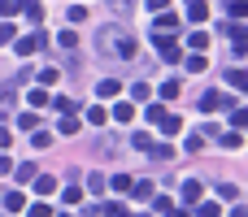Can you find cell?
I'll return each instance as SVG.
<instances>
[{
	"label": "cell",
	"mask_w": 248,
	"mask_h": 217,
	"mask_svg": "<svg viewBox=\"0 0 248 217\" xmlns=\"http://www.w3.org/2000/svg\"><path fill=\"white\" fill-rule=\"evenodd\" d=\"M183 200H187V204H196V200H201V183H196V178H187V183H183Z\"/></svg>",
	"instance_id": "9c48e42d"
},
{
	"label": "cell",
	"mask_w": 248,
	"mask_h": 217,
	"mask_svg": "<svg viewBox=\"0 0 248 217\" xmlns=\"http://www.w3.org/2000/svg\"><path fill=\"white\" fill-rule=\"evenodd\" d=\"M144 4H148V9H153V13H161V9H166V4H170V0H144Z\"/></svg>",
	"instance_id": "8d00e7d4"
},
{
	"label": "cell",
	"mask_w": 248,
	"mask_h": 217,
	"mask_svg": "<svg viewBox=\"0 0 248 217\" xmlns=\"http://www.w3.org/2000/svg\"><path fill=\"white\" fill-rule=\"evenodd\" d=\"M113 117H118V122H131V117H135V104H118Z\"/></svg>",
	"instance_id": "44dd1931"
},
{
	"label": "cell",
	"mask_w": 248,
	"mask_h": 217,
	"mask_svg": "<svg viewBox=\"0 0 248 217\" xmlns=\"http://www.w3.org/2000/svg\"><path fill=\"white\" fill-rule=\"evenodd\" d=\"M22 9V0H0V13H17Z\"/></svg>",
	"instance_id": "e575fe53"
},
{
	"label": "cell",
	"mask_w": 248,
	"mask_h": 217,
	"mask_svg": "<svg viewBox=\"0 0 248 217\" xmlns=\"http://www.w3.org/2000/svg\"><path fill=\"white\" fill-rule=\"evenodd\" d=\"M96 213H109V217H118V213H126V204H122V200H105V204H100Z\"/></svg>",
	"instance_id": "7c38bea8"
},
{
	"label": "cell",
	"mask_w": 248,
	"mask_h": 217,
	"mask_svg": "<svg viewBox=\"0 0 248 217\" xmlns=\"http://www.w3.org/2000/svg\"><path fill=\"white\" fill-rule=\"evenodd\" d=\"M131 191H135V200H153V183H131Z\"/></svg>",
	"instance_id": "9a60e30c"
},
{
	"label": "cell",
	"mask_w": 248,
	"mask_h": 217,
	"mask_svg": "<svg viewBox=\"0 0 248 217\" xmlns=\"http://www.w3.org/2000/svg\"><path fill=\"white\" fill-rule=\"evenodd\" d=\"M31 213H35V217H48V213H52V204H44V200H35V204H31Z\"/></svg>",
	"instance_id": "836d02e7"
},
{
	"label": "cell",
	"mask_w": 248,
	"mask_h": 217,
	"mask_svg": "<svg viewBox=\"0 0 248 217\" xmlns=\"http://www.w3.org/2000/svg\"><path fill=\"white\" fill-rule=\"evenodd\" d=\"M187 43L201 52V48H209V35H205V30H196V35H187Z\"/></svg>",
	"instance_id": "e0dca14e"
},
{
	"label": "cell",
	"mask_w": 248,
	"mask_h": 217,
	"mask_svg": "<svg viewBox=\"0 0 248 217\" xmlns=\"http://www.w3.org/2000/svg\"><path fill=\"white\" fill-rule=\"evenodd\" d=\"M244 122H248V113H244V104H240V109L231 113V126H235V130H244Z\"/></svg>",
	"instance_id": "f546056e"
},
{
	"label": "cell",
	"mask_w": 248,
	"mask_h": 217,
	"mask_svg": "<svg viewBox=\"0 0 248 217\" xmlns=\"http://www.w3.org/2000/svg\"><path fill=\"white\" fill-rule=\"evenodd\" d=\"M187 17L192 22H205L209 17V0H187Z\"/></svg>",
	"instance_id": "5b68a950"
},
{
	"label": "cell",
	"mask_w": 248,
	"mask_h": 217,
	"mask_svg": "<svg viewBox=\"0 0 248 217\" xmlns=\"http://www.w3.org/2000/svg\"><path fill=\"white\" fill-rule=\"evenodd\" d=\"M222 144H227V148H240V144H244V130H235V126H231V130L222 135Z\"/></svg>",
	"instance_id": "4fadbf2b"
},
{
	"label": "cell",
	"mask_w": 248,
	"mask_h": 217,
	"mask_svg": "<svg viewBox=\"0 0 248 217\" xmlns=\"http://www.w3.org/2000/svg\"><path fill=\"white\" fill-rule=\"evenodd\" d=\"M57 74H61V70H52V65H44V70H39V83H44V87H52V83H57Z\"/></svg>",
	"instance_id": "ac0fdd59"
},
{
	"label": "cell",
	"mask_w": 248,
	"mask_h": 217,
	"mask_svg": "<svg viewBox=\"0 0 248 217\" xmlns=\"http://www.w3.org/2000/svg\"><path fill=\"white\" fill-rule=\"evenodd\" d=\"M74 39H78L74 30H61V35H57V43H61V48H74Z\"/></svg>",
	"instance_id": "4dcf8cb0"
},
{
	"label": "cell",
	"mask_w": 248,
	"mask_h": 217,
	"mask_svg": "<svg viewBox=\"0 0 248 217\" xmlns=\"http://www.w3.org/2000/svg\"><path fill=\"white\" fill-rule=\"evenodd\" d=\"M31 183H35V191H39V196H48V191L57 187V178H52V174H35Z\"/></svg>",
	"instance_id": "52a82bcc"
},
{
	"label": "cell",
	"mask_w": 248,
	"mask_h": 217,
	"mask_svg": "<svg viewBox=\"0 0 248 217\" xmlns=\"http://www.w3.org/2000/svg\"><path fill=\"white\" fill-rule=\"evenodd\" d=\"M148 157H153V161H170V157H174V148H166V144H153V148H148Z\"/></svg>",
	"instance_id": "30bf717a"
},
{
	"label": "cell",
	"mask_w": 248,
	"mask_h": 217,
	"mask_svg": "<svg viewBox=\"0 0 248 217\" xmlns=\"http://www.w3.org/2000/svg\"><path fill=\"white\" fill-rule=\"evenodd\" d=\"M161 96H166V100H174V96H179V83H174V78H166V83H161Z\"/></svg>",
	"instance_id": "484cf974"
},
{
	"label": "cell",
	"mask_w": 248,
	"mask_h": 217,
	"mask_svg": "<svg viewBox=\"0 0 248 217\" xmlns=\"http://www.w3.org/2000/svg\"><path fill=\"white\" fill-rule=\"evenodd\" d=\"M153 209H157V213H166V217H170V213H179V209H174V204H170L166 196H161V200H153Z\"/></svg>",
	"instance_id": "f1b7e54d"
},
{
	"label": "cell",
	"mask_w": 248,
	"mask_h": 217,
	"mask_svg": "<svg viewBox=\"0 0 248 217\" xmlns=\"http://www.w3.org/2000/svg\"><path fill=\"white\" fill-rule=\"evenodd\" d=\"M227 83H231V87H240V91H244V83H248V78H244V70H227Z\"/></svg>",
	"instance_id": "d4e9b609"
},
{
	"label": "cell",
	"mask_w": 248,
	"mask_h": 217,
	"mask_svg": "<svg viewBox=\"0 0 248 217\" xmlns=\"http://www.w3.org/2000/svg\"><path fill=\"white\" fill-rule=\"evenodd\" d=\"M31 144H35V148H48V144H52V135H48V130H39V126H35V139H31Z\"/></svg>",
	"instance_id": "83f0119b"
},
{
	"label": "cell",
	"mask_w": 248,
	"mask_h": 217,
	"mask_svg": "<svg viewBox=\"0 0 248 217\" xmlns=\"http://www.w3.org/2000/svg\"><path fill=\"white\" fill-rule=\"evenodd\" d=\"M113 191H131V178L126 174H113Z\"/></svg>",
	"instance_id": "1f68e13d"
},
{
	"label": "cell",
	"mask_w": 248,
	"mask_h": 217,
	"mask_svg": "<svg viewBox=\"0 0 248 217\" xmlns=\"http://www.w3.org/2000/svg\"><path fill=\"white\" fill-rule=\"evenodd\" d=\"M4 209H9V213H22V209H26V200H22L17 191H9V196H4Z\"/></svg>",
	"instance_id": "8fae6325"
},
{
	"label": "cell",
	"mask_w": 248,
	"mask_h": 217,
	"mask_svg": "<svg viewBox=\"0 0 248 217\" xmlns=\"http://www.w3.org/2000/svg\"><path fill=\"white\" fill-rule=\"evenodd\" d=\"M17 126H22V130H35V126H39V117H35V113H22V117H17Z\"/></svg>",
	"instance_id": "4316f807"
},
{
	"label": "cell",
	"mask_w": 248,
	"mask_h": 217,
	"mask_svg": "<svg viewBox=\"0 0 248 217\" xmlns=\"http://www.w3.org/2000/svg\"><path fill=\"white\" fill-rule=\"evenodd\" d=\"M13 35H17V30H13L9 22H0V43H13Z\"/></svg>",
	"instance_id": "d6a6232c"
},
{
	"label": "cell",
	"mask_w": 248,
	"mask_h": 217,
	"mask_svg": "<svg viewBox=\"0 0 248 217\" xmlns=\"http://www.w3.org/2000/svg\"><path fill=\"white\" fill-rule=\"evenodd\" d=\"M44 104H48V91L35 87V91H31V109H44Z\"/></svg>",
	"instance_id": "ffe728a7"
},
{
	"label": "cell",
	"mask_w": 248,
	"mask_h": 217,
	"mask_svg": "<svg viewBox=\"0 0 248 217\" xmlns=\"http://www.w3.org/2000/svg\"><path fill=\"white\" fill-rule=\"evenodd\" d=\"M22 13H26L31 22H39V17H44V9H39V4H31V0H22Z\"/></svg>",
	"instance_id": "2e32d148"
},
{
	"label": "cell",
	"mask_w": 248,
	"mask_h": 217,
	"mask_svg": "<svg viewBox=\"0 0 248 217\" xmlns=\"http://www.w3.org/2000/svg\"><path fill=\"white\" fill-rule=\"evenodd\" d=\"M9 144H13V135H9V130H0V152H4Z\"/></svg>",
	"instance_id": "74e56055"
},
{
	"label": "cell",
	"mask_w": 248,
	"mask_h": 217,
	"mask_svg": "<svg viewBox=\"0 0 248 217\" xmlns=\"http://www.w3.org/2000/svg\"><path fill=\"white\" fill-rule=\"evenodd\" d=\"M174 26H179V17L161 9V13H157V30H170V35H174Z\"/></svg>",
	"instance_id": "ba28073f"
},
{
	"label": "cell",
	"mask_w": 248,
	"mask_h": 217,
	"mask_svg": "<svg viewBox=\"0 0 248 217\" xmlns=\"http://www.w3.org/2000/svg\"><path fill=\"white\" fill-rule=\"evenodd\" d=\"M35 174H39V170H35V165H31V161H26V165H17V174H13V178H17V183H31V178H35Z\"/></svg>",
	"instance_id": "5bb4252c"
},
{
	"label": "cell",
	"mask_w": 248,
	"mask_h": 217,
	"mask_svg": "<svg viewBox=\"0 0 248 217\" xmlns=\"http://www.w3.org/2000/svg\"><path fill=\"white\" fill-rule=\"evenodd\" d=\"M39 43H44L39 35H26V39H13V52H17V57H31V52H35Z\"/></svg>",
	"instance_id": "277c9868"
},
{
	"label": "cell",
	"mask_w": 248,
	"mask_h": 217,
	"mask_svg": "<svg viewBox=\"0 0 248 217\" xmlns=\"http://www.w3.org/2000/svg\"><path fill=\"white\" fill-rule=\"evenodd\" d=\"M0 174H9V157L4 152H0Z\"/></svg>",
	"instance_id": "f35d334b"
},
{
	"label": "cell",
	"mask_w": 248,
	"mask_h": 217,
	"mask_svg": "<svg viewBox=\"0 0 248 217\" xmlns=\"http://www.w3.org/2000/svg\"><path fill=\"white\" fill-rule=\"evenodd\" d=\"M78 130V122H74V113H61V135H74Z\"/></svg>",
	"instance_id": "603a6c76"
},
{
	"label": "cell",
	"mask_w": 248,
	"mask_h": 217,
	"mask_svg": "<svg viewBox=\"0 0 248 217\" xmlns=\"http://www.w3.org/2000/svg\"><path fill=\"white\" fill-rule=\"evenodd\" d=\"M222 104H235V100H222V96H218V91H205V96H201V104H196V109H201V113H214V109H222Z\"/></svg>",
	"instance_id": "3957f363"
},
{
	"label": "cell",
	"mask_w": 248,
	"mask_h": 217,
	"mask_svg": "<svg viewBox=\"0 0 248 217\" xmlns=\"http://www.w3.org/2000/svg\"><path fill=\"white\" fill-rule=\"evenodd\" d=\"M227 9H231V17H244V0H231Z\"/></svg>",
	"instance_id": "d590c367"
},
{
	"label": "cell",
	"mask_w": 248,
	"mask_h": 217,
	"mask_svg": "<svg viewBox=\"0 0 248 217\" xmlns=\"http://www.w3.org/2000/svg\"><path fill=\"white\" fill-rule=\"evenodd\" d=\"M153 39H157V48H161V57H166V61H179V57H183V52H179V43L170 39V30H157Z\"/></svg>",
	"instance_id": "7a4b0ae2"
},
{
	"label": "cell",
	"mask_w": 248,
	"mask_h": 217,
	"mask_svg": "<svg viewBox=\"0 0 248 217\" xmlns=\"http://www.w3.org/2000/svg\"><path fill=\"white\" fill-rule=\"evenodd\" d=\"M105 117H109V113H105L100 104H96V109H87V122H92V126H105Z\"/></svg>",
	"instance_id": "7402d4cb"
},
{
	"label": "cell",
	"mask_w": 248,
	"mask_h": 217,
	"mask_svg": "<svg viewBox=\"0 0 248 217\" xmlns=\"http://www.w3.org/2000/svg\"><path fill=\"white\" fill-rule=\"evenodd\" d=\"M131 144H135L140 152H148V148H153V135H144V130H135V139H131Z\"/></svg>",
	"instance_id": "cb8c5ba5"
},
{
	"label": "cell",
	"mask_w": 248,
	"mask_h": 217,
	"mask_svg": "<svg viewBox=\"0 0 248 217\" xmlns=\"http://www.w3.org/2000/svg\"><path fill=\"white\" fill-rule=\"evenodd\" d=\"M96 43H105V48H113L118 57H135V52H140V43H135L131 35H122L118 26H109V30H105V39H96Z\"/></svg>",
	"instance_id": "6da1fadb"
},
{
	"label": "cell",
	"mask_w": 248,
	"mask_h": 217,
	"mask_svg": "<svg viewBox=\"0 0 248 217\" xmlns=\"http://www.w3.org/2000/svg\"><path fill=\"white\" fill-rule=\"evenodd\" d=\"M96 91H100V96H118V78H100Z\"/></svg>",
	"instance_id": "d6986e66"
},
{
	"label": "cell",
	"mask_w": 248,
	"mask_h": 217,
	"mask_svg": "<svg viewBox=\"0 0 248 217\" xmlns=\"http://www.w3.org/2000/svg\"><path fill=\"white\" fill-rule=\"evenodd\" d=\"M157 126H161L166 135H179V130H183V122H179L174 113H161V122H157Z\"/></svg>",
	"instance_id": "8992f818"
}]
</instances>
